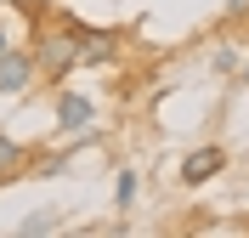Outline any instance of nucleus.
Segmentation results:
<instances>
[{"mask_svg":"<svg viewBox=\"0 0 249 238\" xmlns=\"http://www.w3.org/2000/svg\"><path fill=\"white\" fill-rule=\"evenodd\" d=\"M79 23L74 12H62V6H51L46 12V23L34 29V40H29V51H34V63H40V79L46 85H57V79H68L79 68Z\"/></svg>","mask_w":249,"mask_h":238,"instance_id":"obj_1","label":"nucleus"},{"mask_svg":"<svg viewBox=\"0 0 249 238\" xmlns=\"http://www.w3.org/2000/svg\"><path fill=\"white\" fill-rule=\"evenodd\" d=\"M34 79H40V63H34L29 46H6V51H0V96L29 91Z\"/></svg>","mask_w":249,"mask_h":238,"instance_id":"obj_2","label":"nucleus"},{"mask_svg":"<svg viewBox=\"0 0 249 238\" xmlns=\"http://www.w3.org/2000/svg\"><path fill=\"white\" fill-rule=\"evenodd\" d=\"M227 170V147H193V153L181 159V187H204V182H210V176H221Z\"/></svg>","mask_w":249,"mask_h":238,"instance_id":"obj_3","label":"nucleus"},{"mask_svg":"<svg viewBox=\"0 0 249 238\" xmlns=\"http://www.w3.org/2000/svg\"><path fill=\"white\" fill-rule=\"evenodd\" d=\"M96 125V102L79 91H62L57 96V130H91Z\"/></svg>","mask_w":249,"mask_h":238,"instance_id":"obj_4","label":"nucleus"},{"mask_svg":"<svg viewBox=\"0 0 249 238\" xmlns=\"http://www.w3.org/2000/svg\"><path fill=\"white\" fill-rule=\"evenodd\" d=\"M113 57H119V29H85L79 34V63L102 68V63H113Z\"/></svg>","mask_w":249,"mask_h":238,"instance_id":"obj_5","label":"nucleus"},{"mask_svg":"<svg viewBox=\"0 0 249 238\" xmlns=\"http://www.w3.org/2000/svg\"><path fill=\"white\" fill-rule=\"evenodd\" d=\"M17 176H29V147L17 142V136H6V130H0V187H6V182H17Z\"/></svg>","mask_w":249,"mask_h":238,"instance_id":"obj_6","label":"nucleus"},{"mask_svg":"<svg viewBox=\"0 0 249 238\" xmlns=\"http://www.w3.org/2000/svg\"><path fill=\"white\" fill-rule=\"evenodd\" d=\"M17 233H23V238H40V233H57V210H34V216H23V221H17Z\"/></svg>","mask_w":249,"mask_h":238,"instance_id":"obj_7","label":"nucleus"},{"mask_svg":"<svg viewBox=\"0 0 249 238\" xmlns=\"http://www.w3.org/2000/svg\"><path fill=\"white\" fill-rule=\"evenodd\" d=\"M113 204H119V210L136 204V170H119V182H113Z\"/></svg>","mask_w":249,"mask_h":238,"instance_id":"obj_8","label":"nucleus"},{"mask_svg":"<svg viewBox=\"0 0 249 238\" xmlns=\"http://www.w3.org/2000/svg\"><path fill=\"white\" fill-rule=\"evenodd\" d=\"M210 63H215V74H238V57H232V51H215Z\"/></svg>","mask_w":249,"mask_h":238,"instance_id":"obj_9","label":"nucleus"},{"mask_svg":"<svg viewBox=\"0 0 249 238\" xmlns=\"http://www.w3.org/2000/svg\"><path fill=\"white\" fill-rule=\"evenodd\" d=\"M227 17H232V23H238V17H249V0H227Z\"/></svg>","mask_w":249,"mask_h":238,"instance_id":"obj_10","label":"nucleus"},{"mask_svg":"<svg viewBox=\"0 0 249 238\" xmlns=\"http://www.w3.org/2000/svg\"><path fill=\"white\" fill-rule=\"evenodd\" d=\"M6 46H12V29H6V23H0V51H6Z\"/></svg>","mask_w":249,"mask_h":238,"instance_id":"obj_11","label":"nucleus"},{"mask_svg":"<svg viewBox=\"0 0 249 238\" xmlns=\"http://www.w3.org/2000/svg\"><path fill=\"white\" fill-rule=\"evenodd\" d=\"M244 85H249V68H244Z\"/></svg>","mask_w":249,"mask_h":238,"instance_id":"obj_12","label":"nucleus"}]
</instances>
